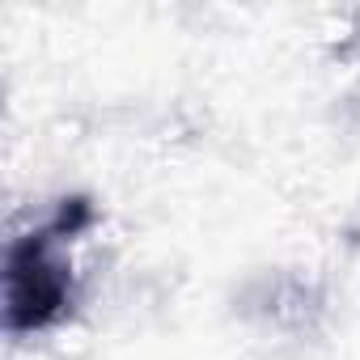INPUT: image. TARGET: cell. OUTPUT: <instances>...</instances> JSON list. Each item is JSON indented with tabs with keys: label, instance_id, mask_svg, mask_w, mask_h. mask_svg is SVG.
<instances>
[{
	"label": "cell",
	"instance_id": "obj_1",
	"mask_svg": "<svg viewBox=\"0 0 360 360\" xmlns=\"http://www.w3.org/2000/svg\"><path fill=\"white\" fill-rule=\"evenodd\" d=\"M81 221H68V212H64L56 229L30 233L26 242L13 246V255H9V326L13 330H34V326H47L51 318H60V309L68 301V267L51 255V242L60 233L77 229Z\"/></svg>",
	"mask_w": 360,
	"mask_h": 360
}]
</instances>
